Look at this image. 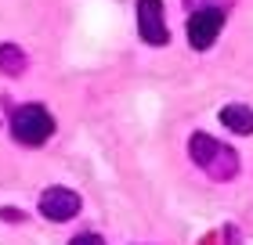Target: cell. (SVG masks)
Returning a JSON list of instances; mask_svg holds the SVG:
<instances>
[{
    "label": "cell",
    "mask_w": 253,
    "mask_h": 245,
    "mask_svg": "<svg viewBox=\"0 0 253 245\" xmlns=\"http://www.w3.org/2000/svg\"><path fill=\"white\" fill-rule=\"evenodd\" d=\"M137 33H141V40L152 43V47H163L170 40L163 0H137Z\"/></svg>",
    "instance_id": "4"
},
{
    "label": "cell",
    "mask_w": 253,
    "mask_h": 245,
    "mask_svg": "<svg viewBox=\"0 0 253 245\" xmlns=\"http://www.w3.org/2000/svg\"><path fill=\"white\" fill-rule=\"evenodd\" d=\"M26 65H29V58L18 43H0V72L4 76H22Z\"/></svg>",
    "instance_id": "7"
},
{
    "label": "cell",
    "mask_w": 253,
    "mask_h": 245,
    "mask_svg": "<svg viewBox=\"0 0 253 245\" xmlns=\"http://www.w3.org/2000/svg\"><path fill=\"white\" fill-rule=\"evenodd\" d=\"M40 213L51 224H65L80 213V195L73 188H47L40 195Z\"/></svg>",
    "instance_id": "5"
},
{
    "label": "cell",
    "mask_w": 253,
    "mask_h": 245,
    "mask_svg": "<svg viewBox=\"0 0 253 245\" xmlns=\"http://www.w3.org/2000/svg\"><path fill=\"white\" fill-rule=\"evenodd\" d=\"M221 123L232 134L250 137L253 134V108H250V105H224V108H221Z\"/></svg>",
    "instance_id": "6"
},
{
    "label": "cell",
    "mask_w": 253,
    "mask_h": 245,
    "mask_svg": "<svg viewBox=\"0 0 253 245\" xmlns=\"http://www.w3.org/2000/svg\"><path fill=\"white\" fill-rule=\"evenodd\" d=\"M0 216H4V220H22L18 209H0Z\"/></svg>",
    "instance_id": "9"
},
{
    "label": "cell",
    "mask_w": 253,
    "mask_h": 245,
    "mask_svg": "<svg viewBox=\"0 0 253 245\" xmlns=\"http://www.w3.org/2000/svg\"><path fill=\"white\" fill-rule=\"evenodd\" d=\"M224 29V7H199L188 15V43L192 51H210Z\"/></svg>",
    "instance_id": "3"
},
{
    "label": "cell",
    "mask_w": 253,
    "mask_h": 245,
    "mask_svg": "<svg viewBox=\"0 0 253 245\" xmlns=\"http://www.w3.org/2000/svg\"><path fill=\"white\" fill-rule=\"evenodd\" d=\"M54 134V115L43 108V105H18L15 112H11V137H15L18 144H29L37 148L43 144L47 137Z\"/></svg>",
    "instance_id": "2"
},
{
    "label": "cell",
    "mask_w": 253,
    "mask_h": 245,
    "mask_svg": "<svg viewBox=\"0 0 253 245\" xmlns=\"http://www.w3.org/2000/svg\"><path fill=\"white\" fill-rule=\"evenodd\" d=\"M188 155H192V162L199 166L210 180H235L239 177V151H232L224 141H217V137H210V134H203V130H195L192 137H188Z\"/></svg>",
    "instance_id": "1"
},
{
    "label": "cell",
    "mask_w": 253,
    "mask_h": 245,
    "mask_svg": "<svg viewBox=\"0 0 253 245\" xmlns=\"http://www.w3.org/2000/svg\"><path fill=\"white\" fill-rule=\"evenodd\" d=\"M69 245H105V238L94 235V231H80L76 238H69Z\"/></svg>",
    "instance_id": "8"
}]
</instances>
